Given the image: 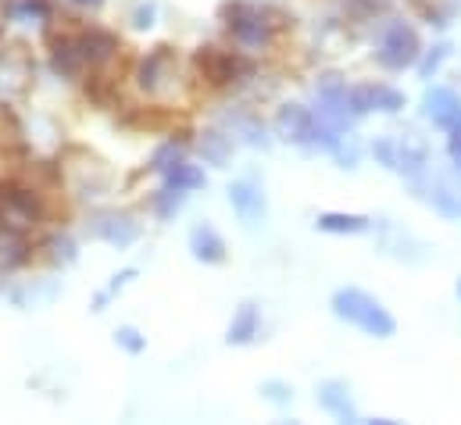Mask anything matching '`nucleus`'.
<instances>
[{
  "label": "nucleus",
  "mask_w": 461,
  "mask_h": 425,
  "mask_svg": "<svg viewBox=\"0 0 461 425\" xmlns=\"http://www.w3.org/2000/svg\"><path fill=\"white\" fill-rule=\"evenodd\" d=\"M333 312L347 319L350 325H357V329H365L368 336H393L397 332V321L393 315L379 304V301H372L368 294H361V290H340L337 297H333Z\"/></svg>",
  "instance_id": "obj_1"
},
{
  "label": "nucleus",
  "mask_w": 461,
  "mask_h": 425,
  "mask_svg": "<svg viewBox=\"0 0 461 425\" xmlns=\"http://www.w3.org/2000/svg\"><path fill=\"white\" fill-rule=\"evenodd\" d=\"M222 14L230 18V32L240 43H247V47H265V43H272L276 29L283 25V22H268V18H276L279 11L254 7V4H230Z\"/></svg>",
  "instance_id": "obj_2"
},
{
  "label": "nucleus",
  "mask_w": 461,
  "mask_h": 425,
  "mask_svg": "<svg viewBox=\"0 0 461 425\" xmlns=\"http://www.w3.org/2000/svg\"><path fill=\"white\" fill-rule=\"evenodd\" d=\"M419 54H422V43H419V32L411 29V25H404V22H393L390 29H386V36H383V43H379V65L383 68H390V72H401V68H411L415 61H419Z\"/></svg>",
  "instance_id": "obj_3"
},
{
  "label": "nucleus",
  "mask_w": 461,
  "mask_h": 425,
  "mask_svg": "<svg viewBox=\"0 0 461 425\" xmlns=\"http://www.w3.org/2000/svg\"><path fill=\"white\" fill-rule=\"evenodd\" d=\"M194 65H197V72L212 83V86H226L236 79V68H240V61L232 58L230 50H219V47H201L197 54H194Z\"/></svg>",
  "instance_id": "obj_4"
},
{
  "label": "nucleus",
  "mask_w": 461,
  "mask_h": 425,
  "mask_svg": "<svg viewBox=\"0 0 461 425\" xmlns=\"http://www.w3.org/2000/svg\"><path fill=\"white\" fill-rule=\"evenodd\" d=\"M344 104L350 107L354 114H365V111H372V107H379V111H401V107H404V97H401L397 90H390V86H354V90L344 94Z\"/></svg>",
  "instance_id": "obj_5"
},
{
  "label": "nucleus",
  "mask_w": 461,
  "mask_h": 425,
  "mask_svg": "<svg viewBox=\"0 0 461 425\" xmlns=\"http://www.w3.org/2000/svg\"><path fill=\"white\" fill-rule=\"evenodd\" d=\"M315 129H319V122H315V114L308 111V107H283V114H279V132L286 136V140H294V143H308V140H315Z\"/></svg>",
  "instance_id": "obj_6"
},
{
  "label": "nucleus",
  "mask_w": 461,
  "mask_h": 425,
  "mask_svg": "<svg viewBox=\"0 0 461 425\" xmlns=\"http://www.w3.org/2000/svg\"><path fill=\"white\" fill-rule=\"evenodd\" d=\"M426 114L440 125V129H455L461 122V101L451 90H433L426 97Z\"/></svg>",
  "instance_id": "obj_7"
},
{
  "label": "nucleus",
  "mask_w": 461,
  "mask_h": 425,
  "mask_svg": "<svg viewBox=\"0 0 461 425\" xmlns=\"http://www.w3.org/2000/svg\"><path fill=\"white\" fill-rule=\"evenodd\" d=\"M190 247H194V254H197L201 261H208V265L226 261V243H222V236H219L212 225H197V229L190 232Z\"/></svg>",
  "instance_id": "obj_8"
},
{
  "label": "nucleus",
  "mask_w": 461,
  "mask_h": 425,
  "mask_svg": "<svg viewBox=\"0 0 461 425\" xmlns=\"http://www.w3.org/2000/svg\"><path fill=\"white\" fill-rule=\"evenodd\" d=\"M79 47H83V58L90 65H101V61H108L118 50V40L112 32H104V29H90V32L79 36Z\"/></svg>",
  "instance_id": "obj_9"
},
{
  "label": "nucleus",
  "mask_w": 461,
  "mask_h": 425,
  "mask_svg": "<svg viewBox=\"0 0 461 425\" xmlns=\"http://www.w3.org/2000/svg\"><path fill=\"white\" fill-rule=\"evenodd\" d=\"M172 68V47H158L143 65H140V86L143 90H158L161 76Z\"/></svg>",
  "instance_id": "obj_10"
},
{
  "label": "nucleus",
  "mask_w": 461,
  "mask_h": 425,
  "mask_svg": "<svg viewBox=\"0 0 461 425\" xmlns=\"http://www.w3.org/2000/svg\"><path fill=\"white\" fill-rule=\"evenodd\" d=\"M230 201H232V208L243 214L247 222L265 212V201H261V194H258L250 183H236V186H230Z\"/></svg>",
  "instance_id": "obj_11"
},
{
  "label": "nucleus",
  "mask_w": 461,
  "mask_h": 425,
  "mask_svg": "<svg viewBox=\"0 0 461 425\" xmlns=\"http://www.w3.org/2000/svg\"><path fill=\"white\" fill-rule=\"evenodd\" d=\"M368 218H361V214H319V229L322 232H347V236H357V232H368Z\"/></svg>",
  "instance_id": "obj_12"
},
{
  "label": "nucleus",
  "mask_w": 461,
  "mask_h": 425,
  "mask_svg": "<svg viewBox=\"0 0 461 425\" xmlns=\"http://www.w3.org/2000/svg\"><path fill=\"white\" fill-rule=\"evenodd\" d=\"M254 336H258V308L254 304H243L230 325V343H247Z\"/></svg>",
  "instance_id": "obj_13"
},
{
  "label": "nucleus",
  "mask_w": 461,
  "mask_h": 425,
  "mask_svg": "<svg viewBox=\"0 0 461 425\" xmlns=\"http://www.w3.org/2000/svg\"><path fill=\"white\" fill-rule=\"evenodd\" d=\"M319 401H322V408H326V411H333L337 419H354L350 397H347L337 383H326V386H322V393H319Z\"/></svg>",
  "instance_id": "obj_14"
},
{
  "label": "nucleus",
  "mask_w": 461,
  "mask_h": 425,
  "mask_svg": "<svg viewBox=\"0 0 461 425\" xmlns=\"http://www.w3.org/2000/svg\"><path fill=\"white\" fill-rule=\"evenodd\" d=\"M165 172H168V186H176V190H194V186H201V183H204V176H201L197 168L183 165V161L168 165Z\"/></svg>",
  "instance_id": "obj_15"
},
{
  "label": "nucleus",
  "mask_w": 461,
  "mask_h": 425,
  "mask_svg": "<svg viewBox=\"0 0 461 425\" xmlns=\"http://www.w3.org/2000/svg\"><path fill=\"white\" fill-rule=\"evenodd\" d=\"M97 236H104L108 243H118V247H125V243H132L136 240V225L129 222V218H118V225H97Z\"/></svg>",
  "instance_id": "obj_16"
},
{
  "label": "nucleus",
  "mask_w": 461,
  "mask_h": 425,
  "mask_svg": "<svg viewBox=\"0 0 461 425\" xmlns=\"http://www.w3.org/2000/svg\"><path fill=\"white\" fill-rule=\"evenodd\" d=\"M201 154H204L212 165H222V161L230 158V140L219 136V132H208V136L201 140Z\"/></svg>",
  "instance_id": "obj_17"
},
{
  "label": "nucleus",
  "mask_w": 461,
  "mask_h": 425,
  "mask_svg": "<svg viewBox=\"0 0 461 425\" xmlns=\"http://www.w3.org/2000/svg\"><path fill=\"white\" fill-rule=\"evenodd\" d=\"M179 204H183V190H176V194H172V186H168V190H165V197H158V214H165V218H168Z\"/></svg>",
  "instance_id": "obj_18"
},
{
  "label": "nucleus",
  "mask_w": 461,
  "mask_h": 425,
  "mask_svg": "<svg viewBox=\"0 0 461 425\" xmlns=\"http://www.w3.org/2000/svg\"><path fill=\"white\" fill-rule=\"evenodd\" d=\"M115 336H118V343H122L129 354H140V350H143V339H140V332H136V329H118Z\"/></svg>",
  "instance_id": "obj_19"
},
{
  "label": "nucleus",
  "mask_w": 461,
  "mask_h": 425,
  "mask_svg": "<svg viewBox=\"0 0 461 425\" xmlns=\"http://www.w3.org/2000/svg\"><path fill=\"white\" fill-rule=\"evenodd\" d=\"M447 58V43H440V47H433V54L422 61V76H433L437 68H440V61Z\"/></svg>",
  "instance_id": "obj_20"
},
{
  "label": "nucleus",
  "mask_w": 461,
  "mask_h": 425,
  "mask_svg": "<svg viewBox=\"0 0 461 425\" xmlns=\"http://www.w3.org/2000/svg\"><path fill=\"white\" fill-rule=\"evenodd\" d=\"M150 14H154L150 7H140V11H136V25H140V29H143V25H150Z\"/></svg>",
  "instance_id": "obj_21"
},
{
  "label": "nucleus",
  "mask_w": 461,
  "mask_h": 425,
  "mask_svg": "<svg viewBox=\"0 0 461 425\" xmlns=\"http://www.w3.org/2000/svg\"><path fill=\"white\" fill-rule=\"evenodd\" d=\"M76 4H101V0H76Z\"/></svg>",
  "instance_id": "obj_22"
},
{
  "label": "nucleus",
  "mask_w": 461,
  "mask_h": 425,
  "mask_svg": "<svg viewBox=\"0 0 461 425\" xmlns=\"http://www.w3.org/2000/svg\"><path fill=\"white\" fill-rule=\"evenodd\" d=\"M458 297H461V283H458Z\"/></svg>",
  "instance_id": "obj_23"
}]
</instances>
